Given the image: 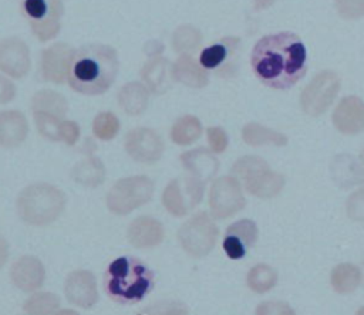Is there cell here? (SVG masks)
Here are the masks:
<instances>
[{
	"mask_svg": "<svg viewBox=\"0 0 364 315\" xmlns=\"http://www.w3.org/2000/svg\"><path fill=\"white\" fill-rule=\"evenodd\" d=\"M255 75L273 89H287L307 71V51L303 41L290 31L262 37L250 54Z\"/></svg>",
	"mask_w": 364,
	"mask_h": 315,
	"instance_id": "cell-1",
	"label": "cell"
},
{
	"mask_svg": "<svg viewBox=\"0 0 364 315\" xmlns=\"http://www.w3.org/2000/svg\"><path fill=\"white\" fill-rule=\"evenodd\" d=\"M117 72V51L105 44H88L75 51L67 79L80 94L100 95L112 85Z\"/></svg>",
	"mask_w": 364,
	"mask_h": 315,
	"instance_id": "cell-2",
	"label": "cell"
},
{
	"mask_svg": "<svg viewBox=\"0 0 364 315\" xmlns=\"http://www.w3.org/2000/svg\"><path fill=\"white\" fill-rule=\"evenodd\" d=\"M152 287L151 271L136 258L119 257L107 270L105 288L119 302L141 301Z\"/></svg>",
	"mask_w": 364,
	"mask_h": 315,
	"instance_id": "cell-3",
	"label": "cell"
},
{
	"mask_svg": "<svg viewBox=\"0 0 364 315\" xmlns=\"http://www.w3.org/2000/svg\"><path fill=\"white\" fill-rule=\"evenodd\" d=\"M65 209V194L50 183H34L24 187L17 197V213L31 226H47L55 221Z\"/></svg>",
	"mask_w": 364,
	"mask_h": 315,
	"instance_id": "cell-4",
	"label": "cell"
},
{
	"mask_svg": "<svg viewBox=\"0 0 364 315\" xmlns=\"http://www.w3.org/2000/svg\"><path fill=\"white\" fill-rule=\"evenodd\" d=\"M232 175L243 183L246 192L260 199H272L284 187V176L270 169L259 156H242L232 166Z\"/></svg>",
	"mask_w": 364,
	"mask_h": 315,
	"instance_id": "cell-5",
	"label": "cell"
},
{
	"mask_svg": "<svg viewBox=\"0 0 364 315\" xmlns=\"http://www.w3.org/2000/svg\"><path fill=\"white\" fill-rule=\"evenodd\" d=\"M154 187V182L145 175L119 179L107 194V207L114 214H128L151 200Z\"/></svg>",
	"mask_w": 364,
	"mask_h": 315,
	"instance_id": "cell-6",
	"label": "cell"
},
{
	"mask_svg": "<svg viewBox=\"0 0 364 315\" xmlns=\"http://www.w3.org/2000/svg\"><path fill=\"white\" fill-rule=\"evenodd\" d=\"M218 236L219 228L206 211L193 214L178 231L181 247L192 257H203L209 254L216 244Z\"/></svg>",
	"mask_w": 364,
	"mask_h": 315,
	"instance_id": "cell-7",
	"label": "cell"
},
{
	"mask_svg": "<svg viewBox=\"0 0 364 315\" xmlns=\"http://www.w3.org/2000/svg\"><path fill=\"white\" fill-rule=\"evenodd\" d=\"M340 91V78L334 71L324 70L316 74L300 95L304 114L318 116L324 114Z\"/></svg>",
	"mask_w": 364,
	"mask_h": 315,
	"instance_id": "cell-8",
	"label": "cell"
},
{
	"mask_svg": "<svg viewBox=\"0 0 364 315\" xmlns=\"http://www.w3.org/2000/svg\"><path fill=\"white\" fill-rule=\"evenodd\" d=\"M23 11L40 41H48L60 33L63 0H23Z\"/></svg>",
	"mask_w": 364,
	"mask_h": 315,
	"instance_id": "cell-9",
	"label": "cell"
},
{
	"mask_svg": "<svg viewBox=\"0 0 364 315\" xmlns=\"http://www.w3.org/2000/svg\"><path fill=\"white\" fill-rule=\"evenodd\" d=\"M203 190L205 183L191 175L173 179L162 192V204L172 216L182 217L200 203Z\"/></svg>",
	"mask_w": 364,
	"mask_h": 315,
	"instance_id": "cell-10",
	"label": "cell"
},
{
	"mask_svg": "<svg viewBox=\"0 0 364 315\" xmlns=\"http://www.w3.org/2000/svg\"><path fill=\"white\" fill-rule=\"evenodd\" d=\"M246 204L240 182L235 176L216 179L209 190L210 213L216 219H228L240 211Z\"/></svg>",
	"mask_w": 364,
	"mask_h": 315,
	"instance_id": "cell-11",
	"label": "cell"
},
{
	"mask_svg": "<svg viewBox=\"0 0 364 315\" xmlns=\"http://www.w3.org/2000/svg\"><path fill=\"white\" fill-rule=\"evenodd\" d=\"M165 145L161 135L151 128H135L125 136L127 153L139 163H155L161 159Z\"/></svg>",
	"mask_w": 364,
	"mask_h": 315,
	"instance_id": "cell-12",
	"label": "cell"
},
{
	"mask_svg": "<svg viewBox=\"0 0 364 315\" xmlns=\"http://www.w3.org/2000/svg\"><path fill=\"white\" fill-rule=\"evenodd\" d=\"M30 65V50L23 40L9 37L0 41V71L11 78H23Z\"/></svg>",
	"mask_w": 364,
	"mask_h": 315,
	"instance_id": "cell-13",
	"label": "cell"
},
{
	"mask_svg": "<svg viewBox=\"0 0 364 315\" xmlns=\"http://www.w3.org/2000/svg\"><path fill=\"white\" fill-rule=\"evenodd\" d=\"M75 51L67 43H55L43 51L41 75L46 81L61 84L67 75Z\"/></svg>",
	"mask_w": 364,
	"mask_h": 315,
	"instance_id": "cell-14",
	"label": "cell"
},
{
	"mask_svg": "<svg viewBox=\"0 0 364 315\" xmlns=\"http://www.w3.org/2000/svg\"><path fill=\"white\" fill-rule=\"evenodd\" d=\"M64 292L67 299L80 308H91L98 301L95 277L87 270L73 271L65 280Z\"/></svg>",
	"mask_w": 364,
	"mask_h": 315,
	"instance_id": "cell-15",
	"label": "cell"
},
{
	"mask_svg": "<svg viewBox=\"0 0 364 315\" xmlns=\"http://www.w3.org/2000/svg\"><path fill=\"white\" fill-rule=\"evenodd\" d=\"M333 123L343 135H357L364 131V101L358 96H344L333 112Z\"/></svg>",
	"mask_w": 364,
	"mask_h": 315,
	"instance_id": "cell-16",
	"label": "cell"
},
{
	"mask_svg": "<svg viewBox=\"0 0 364 315\" xmlns=\"http://www.w3.org/2000/svg\"><path fill=\"white\" fill-rule=\"evenodd\" d=\"M10 277L13 284L24 291H36L38 289L46 278V270L43 262L34 255H23L16 260L10 270Z\"/></svg>",
	"mask_w": 364,
	"mask_h": 315,
	"instance_id": "cell-17",
	"label": "cell"
},
{
	"mask_svg": "<svg viewBox=\"0 0 364 315\" xmlns=\"http://www.w3.org/2000/svg\"><path fill=\"white\" fill-rule=\"evenodd\" d=\"M127 237L129 244L136 248H151L162 243L165 230L155 217L139 216L129 223Z\"/></svg>",
	"mask_w": 364,
	"mask_h": 315,
	"instance_id": "cell-18",
	"label": "cell"
},
{
	"mask_svg": "<svg viewBox=\"0 0 364 315\" xmlns=\"http://www.w3.org/2000/svg\"><path fill=\"white\" fill-rule=\"evenodd\" d=\"M141 78L148 88V91L154 94L166 92L173 81L172 67L168 60L161 55H152L141 70Z\"/></svg>",
	"mask_w": 364,
	"mask_h": 315,
	"instance_id": "cell-19",
	"label": "cell"
},
{
	"mask_svg": "<svg viewBox=\"0 0 364 315\" xmlns=\"http://www.w3.org/2000/svg\"><path fill=\"white\" fill-rule=\"evenodd\" d=\"M181 162L191 176L199 179L205 184L216 175L219 169V160L210 150L203 148L183 152L181 155Z\"/></svg>",
	"mask_w": 364,
	"mask_h": 315,
	"instance_id": "cell-20",
	"label": "cell"
},
{
	"mask_svg": "<svg viewBox=\"0 0 364 315\" xmlns=\"http://www.w3.org/2000/svg\"><path fill=\"white\" fill-rule=\"evenodd\" d=\"M28 135V123L23 112L16 109L0 111V145L14 148L21 145Z\"/></svg>",
	"mask_w": 364,
	"mask_h": 315,
	"instance_id": "cell-21",
	"label": "cell"
},
{
	"mask_svg": "<svg viewBox=\"0 0 364 315\" xmlns=\"http://www.w3.org/2000/svg\"><path fill=\"white\" fill-rule=\"evenodd\" d=\"M173 79L191 88H203L209 82L208 71L191 54H181L172 65Z\"/></svg>",
	"mask_w": 364,
	"mask_h": 315,
	"instance_id": "cell-22",
	"label": "cell"
},
{
	"mask_svg": "<svg viewBox=\"0 0 364 315\" xmlns=\"http://www.w3.org/2000/svg\"><path fill=\"white\" fill-rule=\"evenodd\" d=\"M149 91L145 84L132 81L125 84L118 92V105L128 115H139L148 106Z\"/></svg>",
	"mask_w": 364,
	"mask_h": 315,
	"instance_id": "cell-23",
	"label": "cell"
},
{
	"mask_svg": "<svg viewBox=\"0 0 364 315\" xmlns=\"http://www.w3.org/2000/svg\"><path fill=\"white\" fill-rule=\"evenodd\" d=\"M73 179L82 186L97 187L105 179L104 163L95 156L85 158L73 167Z\"/></svg>",
	"mask_w": 364,
	"mask_h": 315,
	"instance_id": "cell-24",
	"label": "cell"
},
{
	"mask_svg": "<svg viewBox=\"0 0 364 315\" xmlns=\"http://www.w3.org/2000/svg\"><path fill=\"white\" fill-rule=\"evenodd\" d=\"M330 282L336 292L351 294L361 284V270L351 262H341L333 268Z\"/></svg>",
	"mask_w": 364,
	"mask_h": 315,
	"instance_id": "cell-25",
	"label": "cell"
},
{
	"mask_svg": "<svg viewBox=\"0 0 364 315\" xmlns=\"http://www.w3.org/2000/svg\"><path fill=\"white\" fill-rule=\"evenodd\" d=\"M242 138L250 146H262V145L284 146L287 143L286 135L256 122H249L243 126Z\"/></svg>",
	"mask_w": 364,
	"mask_h": 315,
	"instance_id": "cell-26",
	"label": "cell"
},
{
	"mask_svg": "<svg viewBox=\"0 0 364 315\" xmlns=\"http://www.w3.org/2000/svg\"><path fill=\"white\" fill-rule=\"evenodd\" d=\"M331 172L334 180L340 183L343 187H348L351 184H357L364 182V170L355 163L354 159L348 155L337 156L331 163Z\"/></svg>",
	"mask_w": 364,
	"mask_h": 315,
	"instance_id": "cell-27",
	"label": "cell"
},
{
	"mask_svg": "<svg viewBox=\"0 0 364 315\" xmlns=\"http://www.w3.org/2000/svg\"><path fill=\"white\" fill-rule=\"evenodd\" d=\"M202 135V123L193 115H183L175 121L171 128V139L173 143L188 146L196 142Z\"/></svg>",
	"mask_w": 364,
	"mask_h": 315,
	"instance_id": "cell-28",
	"label": "cell"
},
{
	"mask_svg": "<svg viewBox=\"0 0 364 315\" xmlns=\"http://www.w3.org/2000/svg\"><path fill=\"white\" fill-rule=\"evenodd\" d=\"M31 109L48 112L51 115H55L58 118H63L67 114L68 105L65 98L53 89H41L34 94L31 99Z\"/></svg>",
	"mask_w": 364,
	"mask_h": 315,
	"instance_id": "cell-29",
	"label": "cell"
},
{
	"mask_svg": "<svg viewBox=\"0 0 364 315\" xmlns=\"http://www.w3.org/2000/svg\"><path fill=\"white\" fill-rule=\"evenodd\" d=\"M246 282L253 292L264 294L274 288L277 282V271L267 264H256L249 270Z\"/></svg>",
	"mask_w": 364,
	"mask_h": 315,
	"instance_id": "cell-30",
	"label": "cell"
},
{
	"mask_svg": "<svg viewBox=\"0 0 364 315\" xmlns=\"http://www.w3.org/2000/svg\"><path fill=\"white\" fill-rule=\"evenodd\" d=\"M237 41H239L237 38H223L222 41L206 47L205 50H202L199 57L200 65L205 70L218 68L226 60V57L233 51Z\"/></svg>",
	"mask_w": 364,
	"mask_h": 315,
	"instance_id": "cell-31",
	"label": "cell"
},
{
	"mask_svg": "<svg viewBox=\"0 0 364 315\" xmlns=\"http://www.w3.org/2000/svg\"><path fill=\"white\" fill-rule=\"evenodd\" d=\"M200 41V31L191 24L179 26L172 35V47L179 54H189L191 51L196 50Z\"/></svg>",
	"mask_w": 364,
	"mask_h": 315,
	"instance_id": "cell-32",
	"label": "cell"
},
{
	"mask_svg": "<svg viewBox=\"0 0 364 315\" xmlns=\"http://www.w3.org/2000/svg\"><path fill=\"white\" fill-rule=\"evenodd\" d=\"M60 306V299L53 292H36L24 302L28 315H53Z\"/></svg>",
	"mask_w": 364,
	"mask_h": 315,
	"instance_id": "cell-33",
	"label": "cell"
},
{
	"mask_svg": "<svg viewBox=\"0 0 364 315\" xmlns=\"http://www.w3.org/2000/svg\"><path fill=\"white\" fill-rule=\"evenodd\" d=\"M63 118L51 115L48 112L36 111L34 112V122L40 135L50 140H61V126Z\"/></svg>",
	"mask_w": 364,
	"mask_h": 315,
	"instance_id": "cell-34",
	"label": "cell"
},
{
	"mask_svg": "<svg viewBox=\"0 0 364 315\" xmlns=\"http://www.w3.org/2000/svg\"><path fill=\"white\" fill-rule=\"evenodd\" d=\"M119 131V121L112 112H101L92 121V133L101 140H111Z\"/></svg>",
	"mask_w": 364,
	"mask_h": 315,
	"instance_id": "cell-35",
	"label": "cell"
},
{
	"mask_svg": "<svg viewBox=\"0 0 364 315\" xmlns=\"http://www.w3.org/2000/svg\"><path fill=\"white\" fill-rule=\"evenodd\" d=\"M226 234L235 236L236 238H239L246 245V248H249V247L255 245V243L257 241L259 230H257V226L253 220L242 219V220L235 221L233 224H230L226 228Z\"/></svg>",
	"mask_w": 364,
	"mask_h": 315,
	"instance_id": "cell-36",
	"label": "cell"
},
{
	"mask_svg": "<svg viewBox=\"0 0 364 315\" xmlns=\"http://www.w3.org/2000/svg\"><path fill=\"white\" fill-rule=\"evenodd\" d=\"M138 315H188V309L179 302H158L142 309Z\"/></svg>",
	"mask_w": 364,
	"mask_h": 315,
	"instance_id": "cell-37",
	"label": "cell"
},
{
	"mask_svg": "<svg viewBox=\"0 0 364 315\" xmlns=\"http://www.w3.org/2000/svg\"><path fill=\"white\" fill-rule=\"evenodd\" d=\"M337 13L346 20H355L364 16V0H334Z\"/></svg>",
	"mask_w": 364,
	"mask_h": 315,
	"instance_id": "cell-38",
	"label": "cell"
},
{
	"mask_svg": "<svg viewBox=\"0 0 364 315\" xmlns=\"http://www.w3.org/2000/svg\"><path fill=\"white\" fill-rule=\"evenodd\" d=\"M347 214L351 220L364 221V187L353 192L346 203Z\"/></svg>",
	"mask_w": 364,
	"mask_h": 315,
	"instance_id": "cell-39",
	"label": "cell"
},
{
	"mask_svg": "<svg viewBox=\"0 0 364 315\" xmlns=\"http://www.w3.org/2000/svg\"><path fill=\"white\" fill-rule=\"evenodd\" d=\"M256 315H296V312L287 302L263 301L257 305Z\"/></svg>",
	"mask_w": 364,
	"mask_h": 315,
	"instance_id": "cell-40",
	"label": "cell"
},
{
	"mask_svg": "<svg viewBox=\"0 0 364 315\" xmlns=\"http://www.w3.org/2000/svg\"><path fill=\"white\" fill-rule=\"evenodd\" d=\"M206 136H208L210 150L213 153H222L226 150L229 139L225 129H222L220 126H210L206 129Z\"/></svg>",
	"mask_w": 364,
	"mask_h": 315,
	"instance_id": "cell-41",
	"label": "cell"
},
{
	"mask_svg": "<svg viewBox=\"0 0 364 315\" xmlns=\"http://www.w3.org/2000/svg\"><path fill=\"white\" fill-rule=\"evenodd\" d=\"M223 250L229 258L240 260L245 257L247 248L239 238H236L235 236L226 234L223 238Z\"/></svg>",
	"mask_w": 364,
	"mask_h": 315,
	"instance_id": "cell-42",
	"label": "cell"
},
{
	"mask_svg": "<svg viewBox=\"0 0 364 315\" xmlns=\"http://www.w3.org/2000/svg\"><path fill=\"white\" fill-rule=\"evenodd\" d=\"M80 138V126L73 121H63L61 126V140L67 145H74Z\"/></svg>",
	"mask_w": 364,
	"mask_h": 315,
	"instance_id": "cell-43",
	"label": "cell"
},
{
	"mask_svg": "<svg viewBox=\"0 0 364 315\" xmlns=\"http://www.w3.org/2000/svg\"><path fill=\"white\" fill-rule=\"evenodd\" d=\"M14 95H16L14 84L9 78L0 75V104L10 102L14 98Z\"/></svg>",
	"mask_w": 364,
	"mask_h": 315,
	"instance_id": "cell-44",
	"label": "cell"
},
{
	"mask_svg": "<svg viewBox=\"0 0 364 315\" xmlns=\"http://www.w3.org/2000/svg\"><path fill=\"white\" fill-rule=\"evenodd\" d=\"M7 258H9V243L0 234V268L6 264Z\"/></svg>",
	"mask_w": 364,
	"mask_h": 315,
	"instance_id": "cell-45",
	"label": "cell"
},
{
	"mask_svg": "<svg viewBox=\"0 0 364 315\" xmlns=\"http://www.w3.org/2000/svg\"><path fill=\"white\" fill-rule=\"evenodd\" d=\"M255 1V9L256 10H264L270 7L276 0H253Z\"/></svg>",
	"mask_w": 364,
	"mask_h": 315,
	"instance_id": "cell-46",
	"label": "cell"
},
{
	"mask_svg": "<svg viewBox=\"0 0 364 315\" xmlns=\"http://www.w3.org/2000/svg\"><path fill=\"white\" fill-rule=\"evenodd\" d=\"M54 315H80V314L73 311V309H63V311H60V312H57Z\"/></svg>",
	"mask_w": 364,
	"mask_h": 315,
	"instance_id": "cell-47",
	"label": "cell"
},
{
	"mask_svg": "<svg viewBox=\"0 0 364 315\" xmlns=\"http://www.w3.org/2000/svg\"><path fill=\"white\" fill-rule=\"evenodd\" d=\"M360 270H361V282L364 284V261L361 262V268Z\"/></svg>",
	"mask_w": 364,
	"mask_h": 315,
	"instance_id": "cell-48",
	"label": "cell"
},
{
	"mask_svg": "<svg viewBox=\"0 0 364 315\" xmlns=\"http://www.w3.org/2000/svg\"><path fill=\"white\" fill-rule=\"evenodd\" d=\"M355 315H364V306H361V308L355 312Z\"/></svg>",
	"mask_w": 364,
	"mask_h": 315,
	"instance_id": "cell-49",
	"label": "cell"
},
{
	"mask_svg": "<svg viewBox=\"0 0 364 315\" xmlns=\"http://www.w3.org/2000/svg\"><path fill=\"white\" fill-rule=\"evenodd\" d=\"M360 160H361V163L364 165V149H363L361 153H360Z\"/></svg>",
	"mask_w": 364,
	"mask_h": 315,
	"instance_id": "cell-50",
	"label": "cell"
}]
</instances>
